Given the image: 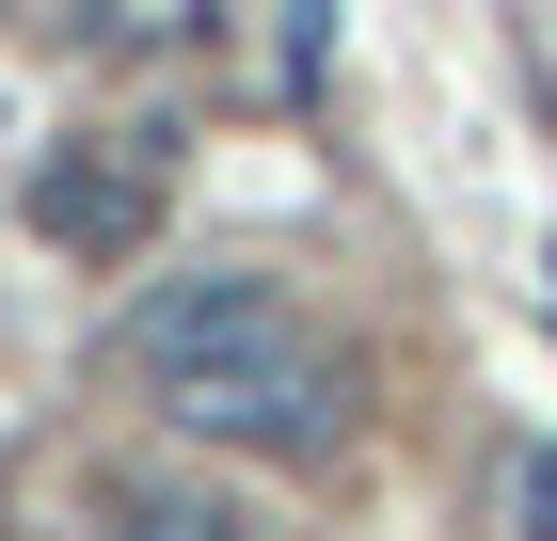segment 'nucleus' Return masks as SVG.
<instances>
[{
  "label": "nucleus",
  "mask_w": 557,
  "mask_h": 541,
  "mask_svg": "<svg viewBox=\"0 0 557 541\" xmlns=\"http://www.w3.org/2000/svg\"><path fill=\"white\" fill-rule=\"evenodd\" d=\"M350 351H319V334H271V351H239V367H208V382H175L160 415L191 430V446H256V462H335L350 446Z\"/></svg>",
  "instance_id": "nucleus-1"
},
{
  "label": "nucleus",
  "mask_w": 557,
  "mask_h": 541,
  "mask_svg": "<svg viewBox=\"0 0 557 541\" xmlns=\"http://www.w3.org/2000/svg\"><path fill=\"white\" fill-rule=\"evenodd\" d=\"M271 334H287V287H271V271H160V287H128L112 351H128L144 398H175V382L239 367V351H271Z\"/></svg>",
  "instance_id": "nucleus-2"
},
{
  "label": "nucleus",
  "mask_w": 557,
  "mask_h": 541,
  "mask_svg": "<svg viewBox=\"0 0 557 541\" xmlns=\"http://www.w3.org/2000/svg\"><path fill=\"white\" fill-rule=\"evenodd\" d=\"M33 239L81 255V271H128L160 239V160H96V144H48L33 160Z\"/></svg>",
  "instance_id": "nucleus-3"
},
{
  "label": "nucleus",
  "mask_w": 557,
  "mask_h": 541,
  "mask_svg": "<svg viewBox=\"0 0 557 541\" xmlns=\"http://www.w3.org/2000/svg\"><path fill=\"white\" fill-rule=\"evenodd\" d=\"M112 541H256V526H239L223 494H128V509H112Z\"/></svg>",
  "instance_id": "nucleus-4"
},
{
  "label": "nucleus",
  "mask_w": 557,
  "mask_h": 541,
  "mask_svg": "<svg viewBox=\"0 0 557 541\" xmlns=\"http://www.w3.org/2000/svg\"><path fill=\"white\" fill-rule=\"evenodd\" d=\"M510 509H525V541H557V446H525V462H510Z\"/></svg>",
  "instance_id": "nucleus-5"
}]
</instances>
